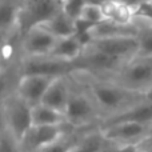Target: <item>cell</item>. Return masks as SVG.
I'll use <instances>...</instances> for the list:
<instances>
[{
	"mask_svg": "<svg viewBox=\"0 0 152 152\" xmlns=\"http://www.w3.org/2000/svg\"><path fill=\"white\" fill-rule=\"evenodd\" d=\"M91 92L95 102L100 107L108 111H115V113L127 110L144 100L143 94L127 89L115 81L95 83L91 86Z\"/></svg>",
	"mask_w": 152,
	"mask_h": 152,
	"instance_id": "cell-1",
	"label": "cell"
},
{
	"mask_svg": "<svg viewBox=\"0 0 152 152\" xmlns=\"http://www.w3.org/2000/svg\"><path fill=\"white\" fill-rule=\"evenodd\" d=\"M113 76V81L119 86L144 95L152 86V66L143 58H134L127 61Z\"/></svg>",
	"mask_w": 152,
	"mask_h": 152,
	"instance_id": "cell-2",
	"label": "cell"
},
{
	"mask_svg": "<svg viewBox=\"0 0 152 152\" xmlns=\"http://www.w3.org/2000/svg\"><path fill=\"white\" fill-rule=\"evenodd\" d=\"M75 64L72 61H66L56 59L51 55L45 56H24L20 61L21 75H43V76H69L75 72Z\"/></svg>",
	"mask_w": 152,
	"mask_h": 152,
	"instance_id": "cell-3",
	"label": "cell"
},
{
	"mask_svg": "<svg viewBox=\"0 0 152 152\" xmlns=\"http://www.w3.org/2000/svg\"><path fill=\"white\" fill-rule=\"evenodd\" d=\"M4 126L16 136L20 142L21 137L28 132V129L34 126L32 119V105L28 104L18 94L12 96L4 107Z\"/></svg>",
	"mask_w": 152,
	"mask_h": 152,
	"instance_id": "cell-4",
	"label": "cell"
},
{
	"mask_svg": "<svg viewBox=\"0 0 152 152\" xmlns=\"http://www.w3.org/2000/svg\"><path fill=\"white\" fill-rule=\"evenodd\" d=\"M128 60L116 56L107 55L104 52L84 48L80 58L74 61L76 71H88L95 74H112L115 75Z\"/></svg>",
	"mask_w": 152,
	"mask_h": 152,
	"instance_id": "cell-5",
	"label": "cell"
},
{
	"mask_svg": "<svg viewBox=\"0 0 152 152\" xmlns=\"http://www.w3.org/2000/svg\"><path fill=\"white\" fill-rule=\"evenodd\" d=\"M63 10L61 0H24L20 18V32L40 26Z\"/></svg>",
	"mask_w": 152,
	"mask_h": 152,
	"instance_id": "cell-6",
	"label": "cell"
},
{
	"mask_svg": "<svg viewBox=\"0 0 152 152\" xmlns=\"http://www.w3.org/2000/svg\"><path fill=\"white\" fill-rule=\"evenodd\" d=\"M58 37L42 26H34L21 34L20 51L24 56H45L53 50Z\"/></svg>",
	"mask_w": 152,
	"mask_h": 152,
	"instance_id": "cell-7",
	"label": "cell"
},
{
	"mask_svg": "<svg viewBox=\"0 0 152 152\" xmlns=\"http://www.w3.org/2000/svg\"><path fill=\"white\" fill-rule=\"evenodd\" d=\"M86 48H92L107 55L131 60L136 58L139 52V39L137 36L102 37V39H94Z\"/></svg>",
	"mask_w": 152,
	"mask_h": 152,
	"instance_id": "cell-8",
	"label": "cell"
},
{
	"mask_svg": "<svg viewBox=\"0 0 152 152\" xmlns=\"http://www.w3.org/2000/svg\"><path fill=\"white\" fill-rule=\"evenodd\" d=\"M68 121L59 126H32L20 140L23 152H39L51 143L63 137V127Z\"/></svg>",
	"mask_w": 152,
	"mask_h": 152,
	"instance_id": "cell-9",
	"label": "cell"
},
{
	"mask_svg": "<svg viewBox=\"0 0 152 152\" xmlns=\"http://www.w3.org/2000/svg\"><path fill=\"white\" fill-rule=\"evenodd\" d=\"M150 126L132 121H120L102 127L103 139L108 142H113L116 144H129L137 143L143 137L147 136Z\"/></svg>",
	"mask_w": 152,
	"mask_h": 152,
	"instance_id": "cell-10",
	"label": "cell"
},
{
	"mask_svg": "<svg viewBox=\"0 0 152 152\" xmlns=\"http://www.w3.org/2000/svg\"><path fill=\"white\" fill-rule=\"evenodd\" d=\"M56 77L43 75H21L18 84V95L32 107L40 104L45 92Z\"/></svg>",
	"mask_w": 152,
	"mask_h": 152,
	"instance_id": "cell-11",
	"label": "cell"
},
{
	"mask_svg": "<svg viewBox=\"0 0 152 152\" xmlns=\"http://www.w3.org/2000/svg\"><path fill=\"white\" fill-rule=\"evenodd\" d=\"M24 0H0V29L3 40L20 32Z\"/></svg>",
	"mask_w": 152,
	"mask_h": 152,
	"instance_id": "cell-12",
	"label": "cell"
},
{
	"mask_svg": "<svg viewBox=\"0 0 152 152\" xmlns=\"http://www.w3.org/2000/svg\"><path fill=\"white\" fill-rule=\"evenodd\" d=\"M64 115L71 126L89 123L95 116V105L84 94L71 92Z\"/></svg>",
	"mask_w": 152,
	"mask_h": 152,
	"instance_id": "cell-13",
	"label": "cell"
},
{
	"mask_svg": "<svg viewBox=\"0 0 152 152\" xmlns=\"http://www.w3.org/2000/svg\"><path fill=\"white\" fill-rule=\"evenodd\" d=\"M120 121H132V123H139L144 126L152 124V102L144 99L127 110L113 113L108 119H105L102 127L113 123H120Z\"/></svg>",
	"mask_w": 152,
	"mask_h": 152,
	"instance_id": "cell-14",
	"label": "cell"
},
{
	"mask_svg": "<svg viewBox=\"0 0 152 152\" xmlns=\"http://www.w3.org/2000/svg\"><path fill=\"white\" fill-rule=\"evenodd\" d=\"M68 76H59L52 81L48 91L45 92L44 99H43V104L48 105V107L53 108L60 112H66L67 104H68L69 96H71V87L67 80Z\"/></svg>",
	"mask_w": 152,
	"mask_h": 152,
	"instance_id": "cell-15",
	"label": "cell"
},
{
	"mask_svg": "<svg viewBox=\"0 0 152 152\" xmlns=\"http://www.w3.org/2000/svg\"><path fill=\"white\" fill-rule=\"evenodd\" d=\"M140 31V26L137 23L134 24H118L110 20H104L96 24L91 29V36L94 39L102 37H118V36H137Z\"/></svg>",
	"mask_w": 152,
	"mask_h": 152,
	"instance_id": "cell-16",
	"label": "cell"
},
{
	"mask_svg": "<svg viewBox=\"0 0 152 152\" xmlns=\"http://www.w3.org/2000/svg\"><path fill=\"white\" fill-rule=\"evenodd\" d=\"M105 20L113 21L118 24H134L135 13L134 7L120 1V0H104L102 3Z\"/></svg>",
	"mask_w": 152,
	"mask_h": 152,
	"instance_id": "cell-17",
	"label": "cell"
},
{
	"mask_svg": "<svg viewBox=\"0 0 152 152\" xmlns=\"http://www.w3.org/2000/svg\"><path fill=\"white\" fill-rule=\"evenodd\" d=\"M84 51V45L77 39V36H67V37H59L56 42L53 50L51 51L50 55L56 59L66 61H74L80 58V55Z\"/></svg>",
	"mask_w": 152,
	"mask_h": 152,
	"instance_id": "cell-18",
	"label": "cell"
},
{
	"mask_svg": "<svg viewBox=\"0 0 152 152\" xmlns=\"http://www.w3.org/2000/svg\"><path fill=\"white\" fill-rule=\"evenodd\" d=\"M44 27L47 31H50L56 37H67V36H74L76 34V20L68 16L63 10L58 12L55 16L50 19V20L44 21L40 24Z\"/></svg>",
	"mask_w": 152,
	"mask_h": 152,
	"instance_id": "cell-19",
	"label": "cell"
},
{
	"mask_svg": "<svg viewBox=\"0 0 152 152\" xmlns=\"http://www.w3.org/2000/svg\"><path fill=\"white\" fill-rule=\"evenodd\" d=\"M32 119L34 126H59L67 121L63 112L53 110L43 103L32 107Z\"/></svg>",
	"mask_w": 152,
	"mask_h": 152,
	"instance_id": "cell-20",
	"label": "cell"
},
{
	"mask_svg": "<svg viewBox=\"0 0 152 152\" xmlns=\"http://www.w3.org/2000/svg\"><path fill=\"white\" fill-rule=\"evenodd\" d=\"M139 52L136 58L152 56V24H139Z\"/></svg>",
	"mask_w": 152,
	"mask_h": 152,
	"instance_id": "cell-21",
	"label": "cell"
},
{
	"mask_svg": "<svg viewBox=\"0 0 152 152\" xmlns=\"http://www.w3.org/2000/svg\"><path fill=\"white\" fill-rule=\"evenodd\" d=\"M79 19L86 20V21H88V23L96 26V24L105 20V16H104V12H103L102 5L97 4V3L88 1L86 4V7L83 8V11H81V15Z\"/></svg>",
	"mask_w": 152,
	"mask_h": 152,
	"instance_id": "cell-22",
	"label": "cell"
},
{
	"mask_svg": "<svg viewBox=\"0 0 152 152\" xmlns=\"http://www.w3.org/2000/svg\"><path fill=\"white\" fill-rule=\"evenodd\" d=\"M0 152H23L20 142L5 126L3 128L1 137H0Z\"/></svg>",
	"mask_w": 152,
	"mask_h": 152,
	"instance_id": "cell-23",
	"label": "cell"
},
{
	"mask_svg": "<svg viewBox=\"0 0 152 152\" xmlns=\"http://www.w3.org/2000/svg\"><path fill=\"white\" fill-rule=\"evenodd\" d=\"M135 13V23L137 24H152V0L137 4L134 7Z\"/></svg>",
	"mask_w": 152,
	"mask_h": 152,
	"instance_id": "cell-24",
	"label": "cell"
},
{
	"mask_svg": "<svg viewBox=\"0 0 152 152\" xmlns=\"http://www.w3.org/2000/svg\"><path fill=\"white\" fill-rule=\"evenodd\" d=\"M87 3H88V0H64L63 11L68 16H71L74 20H77Z\"/></svg>",
	"mask_w": 152,
	"mask_h": 152,
	"instance_id": "cell-25",
	"label": "cell"
},
{
	"mask_svg": "<svg viewBox=\"0 0 152 152\" xmlns=\"http://www.w3.org/2000/svg\"><path fill=\"white\" fill-rule=\"evenodd\" d=\"M102 140L100 139H87L84 142L74 144L69 152H102Z\"/></svg>",
	"mask_w": 152,
	"mask_h": 152,
	"instance_id": "cell-26",
	"label": "cell"
},
{
	"mask_svg": "<svg viewBox=\"0 0 152 152\" xmlns=\"http://www.w3.org/2000/svg\"><path fill=\"white\" fill-rule=\"evenodd\" d=\"M72 148L71 144H68V142L63 140V137L56 142L51 143L50 145L44 147L43 150H40L39 152H69V150Z\"/></svg>",
	"mask_w": 152,
	"mask_h": 152,
	"instance_id": "cell-27",
	"label": "cell"
},
{
	"mask_svg": "<svg viewBox=\"0 0 152 152\" xmlns=\"http://www.w3.org/2000/svg\"><path fill=\"white\" fill-rule=\"evenodd\" d=\"M102 152H139L136 147V143H129V144H116L108 150H103Z\"/></svg>",
	"mask_w": 152,
	"mask_h": 152,
	"instance_id": "cell-28",
	"label": "cell"
},
{
	"mask_svg": "<svg viewBox=\"0 0 152 152\" xmlns=\"http://www.w3.org/2000/svg\"><path fill=\"white\" fill-rule=\"evenodd\" d=\"M120 1L126 3V4L131 5V7H136L137 4H140V3H143V1H145V0H120Z\"/></svg>",
	"mask_w": 152,
	"mask_h": 152,
	"instance_id": "cell-29",
	"label": "cell"
},
{
	"mask_svg": "<svg viewBox=\"0 0 152 152\" xmlns=\"http://www.w3.org/2000/svg\"><path fill=\"white\" fill-rule=\"evenodd\" d=\"M144 99L148 100V102H152V86L144 92Z\"/></svg>",
	"mask_w": 152,
	"mask_h": 152,
	"instance_id": "cell-30",
	"label": "cell"
},
{
	"mask_svg": "<svg viewBox=\"0 0 152 152\" xmlns=\"http://www.w3.org/2000/svg\"><path fill=\"white\" fill-rule=\"evenodd\" d=\"M143 59H144V60H147L148 63L152 66V56H147V58H143Z\"/></svg>",
	"mask_w": 152,
	"mask_h": 152,
	"instance_id": "cell-31",
	"label": "cell"
},
{
	"mask_svg": "<svg viewBox=\"0 0 152 152\" xmlns=\"http://www.w3.org/2000/svg\"><path fill=\"white\" fill-rule=\"evenodd\" d=\"M61 1H64V0H61Z\"/></svg>",
	"mask_w": 152,
	"mask_h": 152,
	"instance_id": "cell-32",
	"label": "cell"
}]
</instances>
